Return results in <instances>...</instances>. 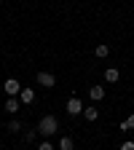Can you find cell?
<instances>
[{
  "label": "cell",
  "mask_w": 134,
  "mask_h": 150,
  "mask_svg": "<svg viewBox=\"0 0 134 150\" xmlns=\"http://www.w3.org/2000/svg\"><path fill=\"white\" fill-rule=\"evenodd\" d=\"M38 83L46 86V88H54V86H56V78H54L51 72H38Z\"/></svg>",
  "instance_id": "4"
},
{
  "label": "cell",
  "mask_w": 134,
  "mask_h": 150,
  "mask_svg": "<svg viewBox=\"0 0 134 150\" xmlns=\"http://www.w3.org/2000/svg\"><path fill=\"white\" fill-rule=\"evenodd\" d=\"M59 150H75V139L72 137H62L59 139Z\"/></svg>",
  "instance_id": "9"
},
{
  "label": "cell",
  "mask_w": 134,
  "mask_h": 150,
  "mask_svg": "<svg viewBox=\"0 0 134 150\" xmlns=\"http://www.w3.org/2000/svg\"><path fill=\"white\" fill-rule=\"evenodd\" d=\"M3 88H6V94H8V97H19V94H22V83H19L16 78H8L6 83H3Z\"/></svg>",
  "instance_id": "2"
},
{
  "label": "cell",
  "mask_w": 134,
  "mask_h": 150,
  "mask_svg": "<svg viewBox=\"0 0 134 150\" xmlns=\"http://www.w3.org/2000/svg\"><path fill=\"white\" fill-rule=\"evenodd\" d=\"M65 110L70 112V115H81V112H83L86 107H83V102H81L78 97H70V99H67V107H65Z\"/></svg>",
  "instance_id": "3"
},
{
  "label": "cell",
  "mask_w": 134,
  "mask_h": 150,
  "mask_svg": "<svg viewBox=\"0 0 134 150\" xmlns=\"http://www.w3.org/2000/svg\"><path fill=\"white\" fill-rule=\"evenodd\" d=\"M118 150H134V142H123V145H121Z\"/></svg>",
  "instance_id": "15"
},
{
  "label": "cell",
  "mask_w": 134,
  "mask_h": 150,
  "mask_svg": "<svg viewBox=\"0 0 134 150\" xmlns=\"http://www.w3.org/2000/svg\"><path fill=\"white\" fill-rule=\"evenodd\" d=\"M19 129H22V123H19L16 118H11V121H8V131H11V134H16Z\"/></svg>",
  "instance_id": "12"
},
{
  "label": "cell",
  "mask_w": 134,
  "mask_h": 150,
  "mask_svg": "<svg viewBox=\"0 0 134 150\" xmlns=\"http://www.w3.org/2000/svg\"><path fill=\"white\" fill-rule=\"evenodd\" d=\"M118 78H121L118 67H107V70H105V81H107V83H118Z\"/></svg>",
  "instance_id": "7"
},
{
  "label": "cell",
  "mask_w": 134,
  "mask_h": 150,
  "mask_svg": "<svg viewBox=\"0 0 134 150\" xmlns=\"http://www.w3.org/2000/svg\"><path fill=\"white\" fill-rule=\"evenodd\" d=\"M38 131H40L43 137H54L56 131H59V121H56L54 115H43L40 123H38Z\"/></svg>",
  "instance_id": "1"
},
{
  "label": "cell",
  "mask_w": 134,
  "mask_h": 150,
  "mask_svg": "<svg viewBox=\"0 0 134 150\" xmlns=\"http://www.w3.org/2000/svg\"><path fill=\"white\" fill-rule=\"evenodd\" d=\"M3 107H6V110L11 112V115H13V112H19V110H22V99H19V97H8Z\"/></svg>",
  "instance_id": "5"
},
{
  "label": "cell",
  "mask_w": 134,
  "mask_h": 150,
  "mask_svg": "<svg viewBox=\"0 0 134 150\" xmlns=\"http://www.w3.org/2000/svg\"><path fill=\"white\" fill-rule=\"evenodd\" d=\"M83 115H86V121H97V118H99V110H97V107H86Z\"/></svg>",
  "instance_id": "10"
},
{
  "label": "cell",
  "mask_w": 134,
  "mask_h": 150,
  "mask_svg": "<svg viewBox=\"0 0 134 150\" xmlns=\"http://www.w3.org/2000/svg\"><path fill=\"white\" fill-rule=\"evenodd\" d=\"M19 99H22V105H32V102H35V91H32L30 86H24L22 94H19Z\"/></svg>",
  "instance_id": "6"
},
{
  "label": "cell",
  "mask_w": 134,
  "mask_h": 150,
  "mask_svg": "<svg viewBox=\"0 0 134 150\" xmlns=\"http://www.w3.org/2000/svg\"><path fill=\"white\" fill-rule=\"evenodd\" d=\"M94 54H97V59H105V56H107V54H110V48H107V46H105V43H99V46H97V48H94Z\"/></svg>",
  "instance_id": "11"
},
{
  "label": "cell",
  "mask_w": 134,
  "mask_h": 150,
  "mask_svg": "<svg viewBox=\"0 0 134 150\" xmlns=\"http://www.w3.org/2000/svg\"><path fill=\"white\" fill-rule=\"evenodd\" d=\"M38 134H40V131H35V129H32V131H27V134H24V139H27V142H35Z\"/></svg>",
  "instance_id": "13"
},
{
  "label": "cell",
  "mask_w": 134,
  "mask_h": 150,
  "mask_svg": "<svg viewBox=\"0 0 134 150\" xmlns=\"http://www.w3.org/2000/svg\"><path fill=\"white\" fill-rule=\"evenodd\" d=\"M89 97H91L94 102L105 99V88H102V86H89Z\"/></svg>",
  "instance_id": "8"
},
{
  "label": "cell",
  "mask_w": 134,
  "mask_h": 150,
  "mask_svg": "<svg viewBox=\"0 0 134 150\" xmlns=\"http://www.w3.org/2000/svg\"><path fill=\"white\" fill-rule=\"evenodd\" d=\"M38 150H54V145L46 139V142H40V145H38Z\"/></svg>",
  "instance_id": "14"
},
{
  "label": "cell",
  "mask_w": 134,
  "mask_h": 150,
  "mask_svg": "<svg viewBox=\"0 0 134 150\" xmlns=\"http://www.w3.org/2000/svg\"><path fill=\"white\" fill-rule=\"evenodd\" d=\"M126 123H129V129H134V115H129V118H126Z\"/></svg>",
  "instance_id": "16"
}]
</instances>
